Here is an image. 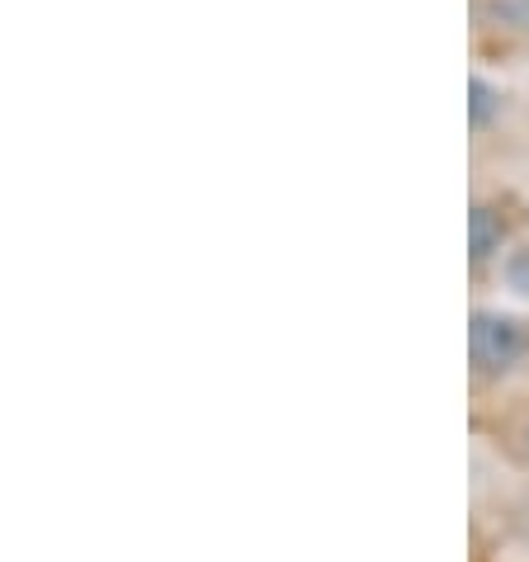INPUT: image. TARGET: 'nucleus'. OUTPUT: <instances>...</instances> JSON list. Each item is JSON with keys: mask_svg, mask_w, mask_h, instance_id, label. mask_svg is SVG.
I'll use <instances>...</instances> for the list:
<instances>
[{"mask_svg": "<svg viewBox=\"0 0 529 562\" xmlns=\"http://www.w3.org/2000/svg\"><path fill=\"white\" fill-rule=\"evenodd\" d=\"M525 340H520V326L506 322V317H473V364L482 373H502L520 359Z\"/></svg>", "mask_w": 529, "mask_h": 562, "instance_id": "nucleus-1", "label": "nucleus"}, {"mask_svg": "<svg viewBox=\"0 0 529 562\" xmlns=\"http://www.w3.org/2000/svg\"><path fill=\"white\" fill-rule=\"evenodd\" d=\"M496 241H502V227L492 223V213L487 209H473V260H487Z\"/></svg>", "mask_w": 529, "mask_h": 562, "instance_id": "nucleus-2", "label": "nucleus"}, {"mask_svg": "<svg viewBox=\"0 0 529 562\" xmlns=\"http://www.w3.org/2000/svg\"><path fill=\"white\" fill-rule=\"evenodd\" d=\"M487 114H492V90L473 81V123H487Z\"/></svg>", "mask_w": 529, "mask_h": 562, "instance_id": "nucleus-3", "label": "nucleus"}]
</instances>
